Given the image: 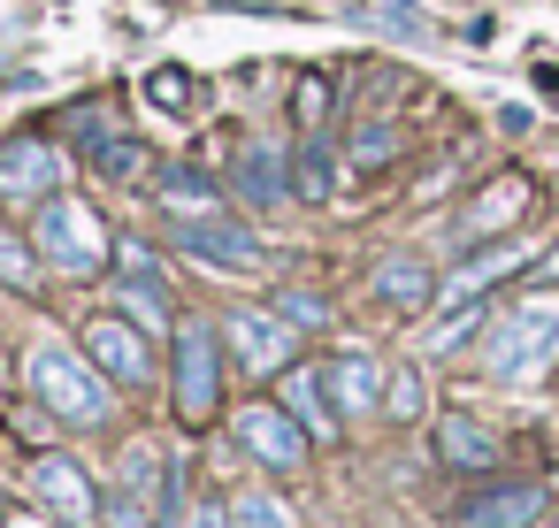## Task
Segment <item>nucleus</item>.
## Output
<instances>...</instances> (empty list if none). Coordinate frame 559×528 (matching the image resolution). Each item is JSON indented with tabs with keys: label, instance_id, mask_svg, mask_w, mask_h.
Instances as JSON below:
<instances>
[{
	"label": "nucleus",
	"instance_id": "obj_30",
	"mask_svg": "<svg viewBox=\"0 0 559 528\" xmlns=\"http://www.w3.org/2000/svg\"><path fill=\"white\" fill-rule=\"evenodd\" d=\"M100 520H108V528H154L139 497H108V513H100Z\"/></svg>",
	"mask_w": 559,
	"mask_h": 528
},
{
	"label": "nucleus",
	"instance_id": "obj_27",
	"mask_svg": "<svg viewBox=\"0 0 559 528\" xmlns=\"http://www.w3.org/2000/svg\"><path fill=\"white\" fill-rule=\"evenodd\" d=\"M276 314H284V322H299V329H322V322H330V307H322L314 291H284V299H276Z\"/></svg>",
	"mask_w": 559,
	"mask_h": 528
},
{
	"label": "nucleus",
	"instance_id": "obj_18",
	"mask_svg": "<svg viewBox=\"0 0 559 528\" xmlns=\"http://www.w3.org/2000/svg\"><path fill=\"white\" fill-rule=\"evenodd\" d=\"M437 452H444L452 467H498V436H490L483 421H467V413H444V421H437Z\"/></svg>",
	"mask_w": 559,
	"mask_h": 528
},
{
	"label": "nucleus",
	"instance_id": "obj_3",
	"mask_svg": "<svg viewBox=\"0 0 559 528\" xmlns=\"http://www.w3.org/2000/svg\"><path fill=\"white\" fill-rule=\"evenodd\" d=\"M32 245H39V261L62 268V276H100V268H108V230H100L93 207L70 200V192H55V200L32 215Z\"/></svg>",
	"mask_w": 559,
	"mask_h": 528
},
{
	"label": "nucleus",
	"instance_id": "obj_1",
	"mask_svg": "<svg viewBox=\"0 0 559 528\" xmlns=\"http://www.w3.org/2000/svg\"><path fill=\"white\" fill-rule=\"evenodd\" d=\"M24 383H32V398H39L55 421H70V429H100V421H108V383H100L93 352L78 360L62 337H39V345H32Z\"/></svg>",
	"mask_w": 559,
	"mask_h": 528
},
{
	"label": "nucleus",
	"instance_id": "obj_5",
	"mask_svg": "<svg viewBox=\"0 0 559 528\" xmlns=\"http://www.w3.org/2000/svg\"><path fill=\"white\" fill-rule=\"evenodd\" d=\"M169 238L192 261H207V268H230V276H253L261 268V238L246 223H230V207L223 215H169Z\"/></svg>",
	"mask_w": 559,
	"mask_h": 528
},
{
	"label": "nucleus",
	"instance_id": "obj_34",
	"mask_svg": "<svg viewBox=\"0 0 559 528\" xmlns=\"http://www.w3.org/2000/svg\"><path fill=\"white\" fill-rule=\"evenodd\" d=\"M337 9H345V16H368V9H376V0H337Z\"/></svg>",
	"mask_w": 559,
	"mask_h": 528
},
{
	"label": "nucleus",
	"instance_id": "obj_25",
	"mask_svg": "<svg viewBox=\"0 0 559 528\" xmlns=\"http://www.w3.org/2000/svg\"><path fill=\"white\" fill-rule=\"evenodd\" d=\"M299 192H307V200H330V192H337V161H330L322 146L299 154Z\"/></svg>",
	"mask_w": 559,
	"mask_h": 528
},
{
	"label": "nucleus",
	"instance_id": "obj_8",
	"mask_svg": "<svg viewBox=\"0 0 559 528\" xmlns=\"http://www.w3.org/2000/svg\"><path fill=\"white\" fill-rule=\"evenodd\" d=\"M85 352H93V368L116 375V383H146V375H154V352H146V337H139L131 314H93V322H85Z\"/></svg>",
	"mask_w": 559,
	"mask_h": 528
},
{
	"label": "nucleus",
	"instance_id": "obj_16",
	"mask_svg": "<svg viewBox=\"0 0 559 528\" xmlns=\"http://www.w3.org/2000/svg\"><path fill=\"white\" fill-rule=\"evenodd\" d=\"M85 131H93V139H85V154H93V169H100L108 184H139V177H146V146H139V139L100 131L93 116H85Z\"/></svg>",
	"mask_w": 559,
	"mask_h": 528
},
{
	"label": "nucleus",
	"instance_id": "obj_33",
	"mask_svg": "<svg viewBox=\"0 0 559 528\" xmlns=\"http://www.w3.org/2000/svg\"><path fill=\"white\" fill-rule=\"evenodd\" d=\"M185 528H223V505H192V520Z\"/></svg>",
	"mask_w": 559,
	"mask_h": 528
},
{
	"label": "nucleus",
	"instance_id": "obj_36",
	"mask_svg": "<svg viewBox=\"0 0 559 528\" xmlns=\"http://www.w3.org/2000/svg\"><path fill=\"white\" fill-rule=\"evenodd\" d=\"M0 383H9V360H0Z\"/></svg>",
	"mask_w": 559,
	"mask_h": 528
},
{
	"label": "nucleus",
	"instance_id": "obj_32",
	"mask_svg": "<svg viewBox=\"0 0 559 528\" xmlns=\"http://www.w3.org/2000/svg\"><path fill=\"white\" fill-rule=\"evenodd\" d=\"M0 276H9V284H32V261H24L16 245H0Z\"/></svg>",
	"mask_w": 559,
	"mask_h": 528
},
{
	"label": "nucleus",
	"instance_id": "obj_19",
	"mask_svg": "<svg viewBox=\"0 0 559 528\" xmlns=\"http://www.w3.org/2000/svg\"><path fill=\"white\" fill-rule=\"evenodd\" d=\"M528 207V177H498L475 207H467V238H490V230H506L513 215Z\"/></svg>",
	"mask_w": 559,
	"mask_h": 528
},
{
	"label": "nucleus",
	"instance_id": "obj_24",
	"mask_svg": "<svg viewBox=\"0 0 559 528\" xmlns=\"http://www.w3.org/2000/svg\"><path fill=\"white\" fill-rule=\"evenodd\" d=\"M230 520H238V528H292V513H284L269 490H246V497L230 505Z\"/></svg>",
	"mask_w": 559,
	"mask_h": 528
},
{
	"label": "nucleus",
	"instance_id": "obj_29",
	"mask_svg": "<svg viewBox=\"0 0 559 528\" xmlns=\"http://www.w3.org/2000/svg\"><path fill=\"white\" fill-rule=\"evenodd\" d=\"M383 24H391L399 39H429V24H421V9H414V0H383Z\"/></svg>",
	"mask_w": 559,
	"mask_h": 528
},
{
	"label": "nucleus",
	"instance_id": "obj_35",
	"mask_svg": "<svg viewBox=\"0 0 559 528\" xmlns=\"http://www.w3.org/2000/svg\"><path fill=\"white\" fill-rule=\"evenodd\" d=\"M9 528H47V520H9Z\"/></svg>",
	"mask_w": 559,
	"mask_h": 528
},
{
	"label": "nucleus",
	"instance_id": "obj_22",
	"mask_svg": "<svg viewBox=\"0 0 559 528\" xmlns=\"http://www.w3.org/2000/svg\"><path fill=\"white\" fill-rule=\"evenodd\" d=\"M513 261H521V253H513V245H506V253H490V261H475V268H460V276H452V284H444V307H452V322H460V307H467V299H475V291H483V284H498V276H506V268H513Z\"/></svg>",
	"mask_w": 559,
	"mask_h": 528
},
{
	"label": "nucleus",
	"instance_id": "obj_20",
	"mask_svg": "<svg viewBox=\"0 0 559 528\" xmlns=\"http://www.w3.org/2000/svg\"><path fill=\"white\" fill-rule=\"evenodd\" d=\"M123 490H131L139 505H162V513H169V528H177V490L162 482V452H154V444H139V452L123 459Z\"/></svg>",
	"mask_w": 559,
	"mask_h": 528
},
{
	"label": "nucleus",
	"instance_id": "obj_12",
	"mask_svg": "<svg viewBox=\"0 0 559 528\" xmlns=\"http://www.w3.org/2000/svg\"><path fill=\"white\" fill-rule=\"evenodd\" d=\"M32 497H39V505H55V520H93V513H100V505H93L85 467H78V459H62V452H47V459L32 467Z\"/></svg>",
	"mask_w": 559,
	"mask_h": 528
},
{
	"label": "nucleus",
	"instance_id": "obj_9",
	"mask_svg": "<svg viewBox=\"0 0 559 528\" xmlns=\"http://www.w3.org/2000/svg\"><path fill=\"white\" fill-rule=\"evenodd\" d=\"M215 383H223L215 329H207V322H185V329H177V406H185L192 421L215 413Z\"/></svg>",
	"mask_w": 559,
	"mask_h": 528
},
{
	"label": "nucleus",
	"instance_id": "obj_7",
	"mask_svg": "<svg viewBox=\"0 0 559 528\" xmlns=\"http://www.w3.org/2000/svg\"><path fill=\"white\" fill-rule=\"evenodd\" d=\"M230 429H238V444H246L261 467H284V475H292V467L307 459V429H299L292 406H238Z\"/></svg>",
	"mask_w": 559,
	"mask_h": 528
},
{
	"label": "nucleus",
	"instance_id": "obj_26",
	"mask_svg": "<svg viewBox=\"0 0 559 528\" xmlns=\"http://www.w3.org/2000/svg\"><path fill=\"white\" fill-rule=\"evenodd\" d=\"M383 406H391V421H414V413L429 406L421 375H414V368H399V375H391V391H383Z\"/></svg>",
	"mask_w": 559,
	"mask_h": 528
},
{
	"label": "nucleus",
	"instance_id": "obj_2",
	"mask_svg": "<svg viewBox=\"0 0 559 528\" xmlns=\"http://www.w3.org/2000/svg\"><path fill=\"white\" fill-rule=\"evenodd\" d=\"M551 360H559V299H521V307H506L498 329L483 337V368H490L498 383H521V375H536V368H551Z\"/></svg>",
	"mask_w": 559,
	"mask_h": 528
},
{
	"label": "nucleus",
	"instance_id": "obj_21",
	"mask_svg": "<svg viewBox=\"0 0 559 528\" xmlns=\"http://www.w3.org/2000/svg\"><path fill=\"white\" fill-rule=\"evenodd\" d=\"M162 207H169V215H223L230 200H223L200 169H169V177H162Z\"/></svg>",
	"mask_w": 559,
	"mask_h": 528
},
{
	"label": "nucleus",
	"instance_id": "obj_17",
	"mask_svg": "<svg viewBox=\"0 0 559 528\" xmlns=\"http://www.w3.org/2000/svg\"><path fill=\"white\" fill-rule=\"evenodd\" d=\"M284 406L299 413V429H307V436H330V429H337V406H330V383H322V368H292V383H284Z\"/></svg>",
	"mask_w": 559,
	"mask_h": 528
},
{
	"label": "nucleus",
	"instance_id": "obj_4",
	"mask_svg": "<svg viewBox=\"0 0 559 528\" xmlns=\"http://www.w3.org/2000/svg\"><path fill=\"white\" fill-rule=\"evenodd\" d=\"M62 192V146L55 139H9L0 146V207L9 215H39Z\"/></svg>",
	"mask_w": 559,
	"mask_h": 528
},
{
	"label": "nucleus",
	"instance_id": "obj_28",
	"mask_svg": "<svg viewBox=\"0 0 559 528\" xmlns=\"http://www.w3.org/2000/svg\"><path fill=\"white\" fill-rule=\"evenodd\" d=\"M391 154H399V131H391V123L360 131V146H353V161H360V169H368V161H391Z\"/></svg>",
	"mask_w": 559,
	"mask_h": 528
},
{
	"label": "nucleus",
	"instance_id": "obj_6",
	"mask_svg": "<svg viewBox=\"0 0 559 528\" xmlns=\"http://www.w3.org/2000/svg\"><path fill=\"white\" fill-rule=\"evenodd\" d=\"M292 337H299V322H284L269 307H238L230 314V352H238L246 375H284L292 368Z\"/></svg>",
	"mask_w": 559,
	"mask_h": 528
},
{
	"label": "nucleus",
	"instance_id": "obj_31",
	"mask_svg": "<svg viewBox=\"0 0 559 528\" xmlns=\"http://www.w3.org/2000/svg\"><path fill=\"white\" fill-rule=\"evenodd\" d=\"M322 100H330V85L307 77V85H299V123H322Z\"/></svg>",
	"mask_w": 559,
	"mask_h": 528
},
{
	"label": "nucleus",
	"instance_id": "obj_10",
	"mask_svg": "<svg viewBox=\"0 0 559 528\" xmlns=\"http://www.w3.org/2000/svg\"><path fill=\"white\" fill-rule=\"evenodd\" d=\"M116 268H123V284H116L123 314H131L139 329H169V284H162V261H154L146 245H116Z\"/></svg>",
	"mask_w": 559,
	"mask_h": 528
},
{
	"label": "nucleus",
	"instance_id": "obj_15",
	"mask_svg": "<svg viewBox=\"0 0 559 528\" xmlns=\"http://www.w3.org/2000/svg\"><path fill=\"white\" fill-rule=\"evenodd\" d=\"M536 513H544V490H536V482H506V490L475 497V505L460 513V528H528Z\"/></svg>",
	"mask_w": 559,
	"mask_h": 528
},
{
	"label": "nucleus",
	"instance_id": "obj_13",
	"mask_svg": "<svg viewBox=\"0 0 559 528\" xmlns=\"http://www.w3.org/2000/svg\"><path fill=\"white\" fill-rule=\"evenodd\" d=\"M238 192H246V207H284V200H292V161H284V146H269V139L238 146Z\"/></svg>",
	"mask_w": 559,
	"mask_h": 528
},
{
	"label": "nucleus",
	"instance_id": "obj_14",
	"mask_svg": "<svg viewBox=\"0 0 559 528\" xmlns=\"http://www.w3.org/2000/svg\"><path fill=\"white\" fill-rule=\"evenodd\" d=\"M376 299H383L391 314H421V307L437 299V276H429L414 253H391V261L376 268Z\"/></svg>",
	"mask_w": 559,
	"mask_h": 528
},
{
	"label": "nucleus",
	"instance_id": "obj_11",
	"mask_svg": "<svg viewBox=\"0 0 559 528\" xmlns=\"http://www.w3.org/2000/svg\"><path fill=\"white\" fill-rule=\"evenodd\" d=\"M322 383H330L337 421H360V413L383 406V368H376V352H337V360L322 368Z\"/></svg>",
	"mask_w": 559,
	"mask_h": 528
},
{
	"label": "nucleus",
	"instance_id": "obj_23",
	"mask_svg": "<svg viewBox=\"0 0 559 528\" xmlns=\"http://www.w3.org/2000/svg\"><path fill=\"white\" fill-rule=\"evenodd\" d=\"M146 100H154L162 116H192L200 85H192V70H154V77H146Z\"/></svg>",
	"mask_w": 559,
	"mask_h": 528
}]
</instances>
